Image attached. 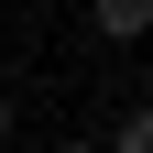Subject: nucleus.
Listing matches in <instances>:
<instances>
[{"instance_id":"1","label":"nucleus","mask_w":153,"mask_h":153,"mask_svg":"<svg viewBox=\"0 0 153 153\" xmlns=\"http://www.w3.org/2000/svg\"><path fill=\"white\" fill-rule=\"evenodd\" d=\"M88 22H99V44H142L153 33V0H88Z\"/></svg>"},{"instance_id":"2","label":"nucleus","mask_w":153,"mask_h":153,"mask_svg":"<svg viewBox=\"0 0 153 153\" xmlns=\"http://www.w3.org/2000/svg\"><path fill=\"white\" fill-rule=\"evenodd\" d=\"M99 153H153V109H120V120H109V142Z\"/></svg>"},{"instance_id":"3","label":"nucleus","mask_w":153,"mask_h":153,"mask_svg":"<svg viewBox=\"0 0 153 153\" xmlns=\"http://www.w3.org/2000/svg\"><path fill=\"white\" fill-rule=\"evenodd\" d=\"M0 142H11V88H0Z\"/></svg>"},{"instance_id":"4","label":"nucleus","mask_w":153,"mask_h":153,"mask_svg":"<svg viewBox=\"0 0 153 153\" xmlns=\"http://www.w3.org/2000/svg\"><path fill=\"white\" fill-rule=\"evenodd\" d=\"M55 153H99V142H55Z\"/></svg>"}]
</instances>
